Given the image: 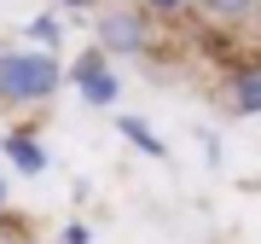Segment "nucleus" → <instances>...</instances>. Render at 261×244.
Returning a JSON list of instances; mask_svg holds the SVG:
<instances>
[{
  "mask_svg": "<svg viewBox=\"0 0 261 244\" xmlns=\"http://www.w3.org/2000/svg\"><path fill=\"white\" fill-rule=\"evenodd\" d=\"M58 87V58L53 53H6L0 58V99L29 105V99H47Z\"/></svg>",
  "mask_w": 261,
  "mask_h": 244,
  "instance_id": "nucleus-1",
  "label": "nucleus"
},
{
  "mask_svg": "<svg viewBox=\"0 0 261 244\" xmlns=\"http://www.w3.org/2000/svg\"><path fill=\"white\" fill-rule=\"evenodd\" d=\"M99 47H105V53H140V47H145V18L128 12V6L99 12Z\"/></svg>",
  "mask_w": 261,
  "mask_h": 244,
  "instance_id": "nucleus-2",
  "label": "nucleus"
},
{
  "mask_svg": "<svg viewBox=\"0 0 261 244\" xmlns=\"http://www.w3.org/2000/svg\"><path fill=\"white\" fill-rule=\"evenodd\" d=\"M70 76H75V87L87 93V105H111L116 99V76L105 70V53H82Z\"/></svg>",
  "mask_w": 261,
  "mask_h": 244,
  "instance_id": "nucleus-3",
  "label": "nucleus"
},
{
  "mask_svg": "<svg viewBox=\"0 0 261 244\" xmlns=\"http://www.w3.org/2000/svg\"><path fill=\"white\" fill-rule=\"evenodd\" d=\"M6 157H12V169H23V175H41V169H47V151L29 140V134H6Z\"/></svg>",
  "mask_w": 261,
  "mask_h": 244,
  "instance_id": "nucleus-4",
  "label": "nucleus"
},
{
  "mask_svg": "<svg viewBox=\"0 0 261 244\" xmlns=\"http://www.w3.org/2000/svg\"><path fill=\"white\" fill-rule=\"evenodd\" d=\"M122 134H128V140H134V145H140V151H145V157H163V151H168V145H163V140H157V134H151V128H145V122H140V116H122Z\"/></svg>",
  "mask_w": 261,
  "mask_h": 244,
  "instance_id": "nucleus-5",
  "label": "nucleus"
},
{
  "mask_svg": "<svg viewBox=\"0 0 261 244\" xmlns=\"http://www.w3.org/2000/svg\"><path fill=\"white\" fill-rule=\"evenodd\" d=\"M232 87H238V93H232V105H238L244 116H250V111H261V76H255V70H244Z\"/></svg>",
  "mask_w": 261,
  "mask_h": 244,
  "instance_id": "nucleus-6",
  "label": "nucleus"
},
{
  "mask_svg": "<svg viewBox=\"0 0 261 244\" xmlns=\"http://www.w3.org/2000/svg\"><path fill=\"white\" fill-rule=\"evenodd\" d=\"M203 6H209V18H250L255 0H203Z\"/></svg>",
  "mask_w": 261,
  "mask_h": 244,
  "instance_id": "nucleus-7",
  "label": "nucleus"
},
{
  "mask_svg": "<svg viewBox=\"0 0 261 244\" xmlns=\"http://www.w3.org/2000/svg\"><path fill=\"white\" fill-rule=\"evenodd\" d=\"M29 35H35V41H53L58 23H53V18H35V23H29Z\"/></svg>",
  "mask_w": 261,
  "mask_h": 244,
  "instance_id": "nucleus-8",
  "label": "nucleus"
},
{
  "mask_svg": "<svg viewBox=\"0 0 261 244\" xmlns=\"http://www.w3.org/2000/svg\"><path fill=\"white\" fill-rule=\"evenodd\" d=\"M151 6H157V12H174V6H180V0H151Z\"/></svg>",
  "mask_w": 261,
  "mask_h": 244,
  "instance_id": "nucleus-9",
  "label": "nucleus"
},
{
  "mask_svg": "<svg viewBox=\"0 0 261 244\" xmlns=\"http://www.w3.org/2000/svg\"><path fill=\"white\" fill-rule=\"evenodd\" d=\"M0 204H6V180H0Z\"/></svg>",
  "mask_w": 261,
  "mask_h": 244,
  "instance_id": "nucleus-10",
  "label": "nucleus"
},
{
  "mask_svg": "<svg viewBox=\"0 0 261 244\" xmlns=\"http://www.w3.org/2000/svg\"><path fill=\"white\" fill-rule=\"evenodd\" d=\"M64 6H87V0H64Z\"/></svg>",
  "mask_w": 261,
  "mask_h": 244,
  "instance_id": "nucleus-11",
  "label": "nucleus"
}]
</instances>
